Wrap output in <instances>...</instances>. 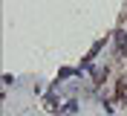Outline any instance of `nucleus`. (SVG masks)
Segmentation results:
<instances>
[{
    "label": "nucleus",
    "instance_id": "nucleus-1",
    "mask_svg": "<svg viewBox=\"0 0 127 116\" xmlns=\"http://www.w3.org/2000/svg\"><path fill=\"white\" fill-rule=\"evenodd\" d=\"M119 96H121V99H127V81H119Z\"/></svg>",
    "mask_w": 127,
    "mask_h": 116
}]
</instances>
